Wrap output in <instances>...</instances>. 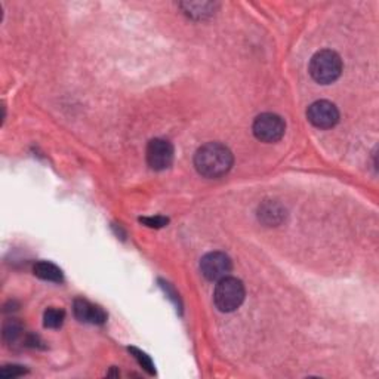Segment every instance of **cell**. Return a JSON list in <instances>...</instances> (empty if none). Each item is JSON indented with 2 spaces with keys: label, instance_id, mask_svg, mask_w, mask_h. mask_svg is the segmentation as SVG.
<instances>
[{
  "label": "cell",
  "instance_id": "52a82bcc",
  "mask_svg": "<svg viewBox=\"0 0 379 379\" xmlns=\"http://www.w3.org/2000/svg\"><path fill=\"white\" fill-rule=\"evenodd\" d=\"M307 117L318 129H331L339 122V112L334 103L320 99L308 107Z\"/></svg>",
  "mask_w": 379,
  "mask_h": 379
},
{
  "label": "cell",
  "instance_id": "9c48e42d",
  "mask_svg": "<svg viewBox=\"0 0 379 379\" xmlns=\"http://www.w3.org/2000/svg\"><path fill=\"white\" fill-rule=\"evenodd\" d=\"M259 219L268 225H277L283 221L285 211L283 207L276 202H267L259 206Z\"/></svg>",
  "mask_w": 379,
  "mask_h": 379
},
{
  "label": "cell",
  "instance_id": "4fadbf2b",
  "mask_svg": "<svg viewBox=\"0 0 379 379\" xmlns=\"http://www.w3.org/2000/svg\"><path fill=\"white\" fill-rule=\"evenodd\" d=\"M19 334H21V326H19L18 322L11 320V322L5 325V327H3L5 341H8V342L17 341V338L19 336Z\"/></svg>",
  "mask_w": 379,
  "mask_h": 379
},
{
  "label": "cell",
  "instance_id": "ba28073f",
  "mask_svg": "<svg viewBox=\"0 0 379 379\" xmlns=\"http://www.w3.org/2000/svg\"><path fill=\"white\" fill-rule=\"evenodd\" d=\"M73 310L79 322L103 325L107 320V314L104 313L103 308L92 305L91 303H88L86 299H76Z\"/></svg>",
  "mask_w": 379,
  "mask_h": 379
},
{
  "label": "cell",
  "instance_id": "3957f363",
  "mask_svg": "<svg viewBox=\"0 0 379 379\" xmlns=\"http://www.w3.org/2000/svg\"><path fill=\"white\" fill-rule=\"evenodd\" d=\"M342 73V59L336 52L318 51L310 61V74L317 83L329 85L334 83Z\"/></svg>",
  "mask_w": 379,
  "mask_h": 379
},
{
  "label": "cell",
  "instance_id": "277c9868",
  "mask_svg": "<svg viewBox=\"0 0 379 379\" xmlns=\"http://www.w3.org/2000/svg\"><path fill=\"white\" fill-rule=\"evenodd\" d=\"M252 131L259 141L277 143L285 135L286 123L278 114L263 113L255 119Z\"/></svg>",
  "mask_w": 379,
  "mask_h": 379
},
{
  "label": "cell",
  "instance_id": "7a4b0ae2",
  "mask_svg": "<svg viewBox=\"0 0 379 379\" xmlns=\"http://www.w3.org/2000/svg\"><path fill=\"white\" fill-rule=\"evenodd\" d=\"M245 286L242 280L227 276L218 282L214 292V303L221 313H233L245 301Z\"/></svg>",
  "mask_w": 379,
  "mask_h": 379
},
{
  "label": "cell",
  "instance_id": "6da1fadb",
  "mask_svg": "<svg viewBox=\"0 0 379 379\" xmlns=\"http://www.w3.org/2000/svg\"><path fill=\"white\" fill-rule=\"evenodd\" d=\"M234 157L232 150L221 143H207L194 154V166L205 178H221L230 172Z\"/></svg>",
  "mask_w": 379,
  "mask_h": 379
},
{
  "label": "cell",
  "instance_id": "7c38bea8",
  "mask_svg": "<svg viewBox=\"0 0 379 379\" xmlns=\"http://www.w3.org/2000/svg\"><path fill=\"white\" fill-rule=\"evenodd\" d=\"M129 351H131V353L134 354V357L136 358L138 363L141 365L150 375H153V373H154V365H153V362H152V358H150L145 353L139 351L138 348H129Z\"/></svg>",
  "mask_w": 379,
  "mask_h": 379
},
{
  "label": "cell",
  "instance_id": "5bb4252c",
  "mask_svg": "<svg viewBox=\"0 0 379 379\" xmlns=\"http://www.w3.org/2000/svg\"><path fill=\"white\" fill-rule=\"evenodd\" d=\"M24 373H27L25 369L23 366H17V365H9V366H3L2 371H0V376L3 379H11V378H18L23 376Z\"/></svg>",
  "mask_w": 379,
  "mask_h": 379
},
{
  "label": "cell",
  "instance_id": "9a60e30c",
  "mask_svg": "<svg viewBox=\"0 0 379 379\" xmlns=\"http://www.w3.org/2000/svg\"><path fill=\"white\" fill-rule=\"evenodd\" d=\"M141 223H144L148 227L161 228V227H165L167 224V219L163 218V216H154V218H144V219H141Z\"/></svg>",
  "mask_w": 379,
  "mask_h": 379
},
{
  "label": "cell",
  "instance_id": "8fae6325",
  "mask_svg": "<svg viewBox=\"0 0 379 379\" xmlns=\"http://www.w3.org/2000/svg\"><path fill=\"white\" fill-rule=\"evenodd\" d=\"M64 318H65V313L63 310L51 307V308H48L43 314V325L48 329H58L63 326Z\"/></svg>",
  "mask_w": 379,
  "mask_h": 379
},
{
  "label": "cell",
  "instance_id": "5b68a950",
  "mask_svg": "<svg viewBox=\"0 0 379 379\" xmlns=\"http://www.w3.org/2000/svg\"><path fill=\"white\" fill-rule=\"evenodd\" d=\"M232 259L224 252H209L201 261V272L209 282H219L232 273Z\"/></svg>",
  "mask_w": 379,
  "mask_h": 379
},
{
  "label": "cell",
  "instance_id": "8992f818",
  "mask_svg": "<svg viewBox=\"0 0 379 379\" xmlns=\"http://www.w3.org/2000/svg\"><path fill=\"white\" fill-rule=\"evenodd\" d=\"M147 163L154 171H165L174 162V145L163 138H154L147 145Z\"/></svg>",
  "mask_w": 379,
  "mask_h": 379
},
{
  "label": "cell",
  "instance_id": "30bf717a",
  "mask_svg": "<svg viewBox=\"0 0 379 379\" xmlns=\"http://www.w3.org/2000/svg\"><path fill=\"white\" fill-rule=\"evenodd\" d=\"M34 276L46 282H54V283L63 282V272L59 270L55 264L48 261H41L34 265Z\"/></svg>",
  "mask_w": 379,
  "mask_h": 379
}]
</instances>
